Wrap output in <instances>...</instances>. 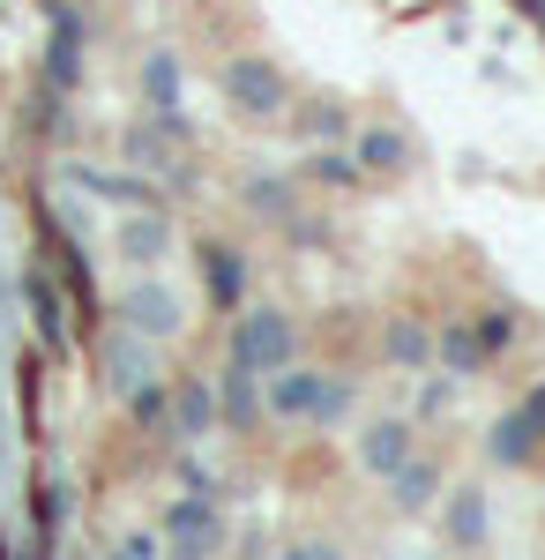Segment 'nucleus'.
Here are the masks:
<instances>
[{
  "label": "nucleus",
  "instance_id": "obj_9",
  "mask_svg": "<svg viewBox=\"0 0 545 560\" xmlns=\"http://www.w3.org/2000/svg\"><path fill=\"white\" fill-rule=\"evenodd\" d=\"M165 530L179 538V546H210V538H217V516H210V501H179V509L165 516Z\"/></svg>",
  "mask_w": 545,
  "mask_h": 560
},
{
  "label": "nucleus",
  "instance_id": "obj_14",
  "mask_svg": "<svg viewBox=\"0 0 545 560\" xmlns=\"http://www.w3.org/2000/svg\"><path fill=\"white\" fill-rule=\"evenodd\" d=\"M396 486H404V509H419V501H426V486H433V471H404Z\"/></svg>",
  "mask_w": 545,
  "mask_h": 560
},
{
  "label": "nucleus",
  "instance_id": "obj_1",
  "mask_svg": "<svg viewBox=\"0 0 545 560\" xmlns=\"http://www.w3.org/2000/svg\"><path fill=\"white\" fill-rule=\"evenodd\" d=\"M292 314H277V306H254L232 322V366H247V374H277V366H292Z\"/></svg>",
  "mask_w": 545,
  "mask_h": 560
},
{
  "label": "nucleus",
  "instance_id": "obj_6",
  "mask_svg": "<svg viewBox=\"0 0 545 560\" xmlns=\"http://www.w3.org/2000/svg\"><path fill=\"white\" fill-rule=\"evenodd\" d=\"M202 269H210L217 306H240V292H247V261L232 255V247H202Z\"/></svg>",
  "mask_w": 545,
  "mask_h": 560
},
{
  "label": "nucleus",
  "instance_id": "obj_10",
  "mask_svg": "<svg viewBox=\"0 0 545 560\" xmlns=\"http://www.w3.org/2000/svg\"><path fill=\"white\" fill-rule=\"evenodd\" d=\"M172 97H179V60L172 52H150V105L172 113Z\"/></svg>",
  "mask_w": 545,
  "mask_h": 560
},
{
  "label": "nucleus",
  "instance_id": "obj_7",
  "mask_svg": "<svg viewBox=\"0 0 545 560\" xmlns=\"http://www.w3.org/2000/svg\"><path fill=\"white\" fill-rule=\"evenodd\" d=\"M404 456H411V433L404 427H374L359 441V464H367V471H404Z\"/></svg>",
  "mask_w": 545,
  "mask_h": 560
},
{
  "label": "nucleus",
  "instance_id": "obj_13",
  "mask_svg": "<svg viewBox=\"0 0 545 560\" xmlns=\"http://www.w3.org/2000/svg\"><path fill=\"white\" fill-rule=\"evenodd\" d=\"M389 351H396V359H426V329H396Z\"/></svg>",
  "mask_w": 545,
  "mask_h": 560
},
{
  "label": "nucleus",
  "instance_id": "obj_8",
  "mask_svg": "<svg viewBox=\"0 0 545 560\" xmlns=\"http://www.w3.org/2000/svg\"><path fill=\"white\" fill-rule=\"evenodd\" d=\"M120 255L127 261H158L165 255V217H127L120 224Z\"/></svg>",
  "mask_w": 545,
  "mask_h": 560
},
{
  "label": "nucleus",
  "instance_id": "obj_5",
  "mask_svg": "<svg viewBox=\"0 0 545 560\" xmlns=\"http://www.w3.org/2000/svg\"><path fill=\"white\" fill-rule=\"evenodd\" d=\"M172 411H179V433H187V441H202V433L217 427V396H210V382L179 374V388H172Z\"/></svg>",
  "mask_w": 545,
  "mask_h": 560
},
{
  "label": "nucleus",
  "instance_id": "obj_4",
  "mask_svg": "<svg viewBox=\"0 0 545 560\" xmlns=\"http://www.w3.org/2000/svg\"><path fill=\"white\" fill-rule=\"evenodd\" d=\"M120 322L142 329V337H172V329H179V300H172L165 284H135L120 300Z\"/></svg>",
  "mask_w": 545,
  "mask_h": 560
},
{
  "label": "nucleus",
  "instance_id": "obj_2",
  "mask_svg": "<svg viewBox=\"0 0 545 560\" xmlns=\"http://www.w3.org/2000/svg\"><path fill=\"white\" fill-rule=\"evenodd\" d=\"M269 411H277V419H336V411H344V388H329L322 374H285V366H277Z\"/></svg>",
  "mask_w": 545,
  "mask_h": 560
},
{
  "label": "nucleus",
  "instance_id": "obj_3",
  "mask_svg": "<svg viewBox=\"0 0 545 560\" xmlns=\"http://www.w3.org/2000/svg\"><path fill=\"white\" fill-rule=\"evenodd\" d=\"M224 97H232L240 113H277V105H285V83H277L269 60H232V68H224Z\"/></svg>",
  "mask_w": 545,
  "mask_h": 560
},
{
  "label": "nucleus",
  "instance_id": "obj_12",
  "mask_svg": "<svg viewBox=\"0 0 545 560\" xmlns=\"http://www.w3.org/2000/svg\"><path fill=\"white\" fill-rule=\"evenodd\" d=\"M83 179L97 187V195H105V202H142V195H150L142 179H113V173H83Z\"/></svg>",
  "mask_w": 545,
  "mask_h": 560
},
{
  "label": "nucleus",
  "instance_id": "obj_11",
  "mask_svg": "<svg viewBox=\"0 0 545 560\" xmlns=\"http://www.w3.org/2000/svg\"><path fill=\"white\" fill-rule=\"evenodd\" d=\"M31 306H38L45 345H60V337H68V322H60V300H53V284H45V277H31Z\"/></svg>",
  "mask_w": 545,
  "mask_h": 560
}]
</instances>
